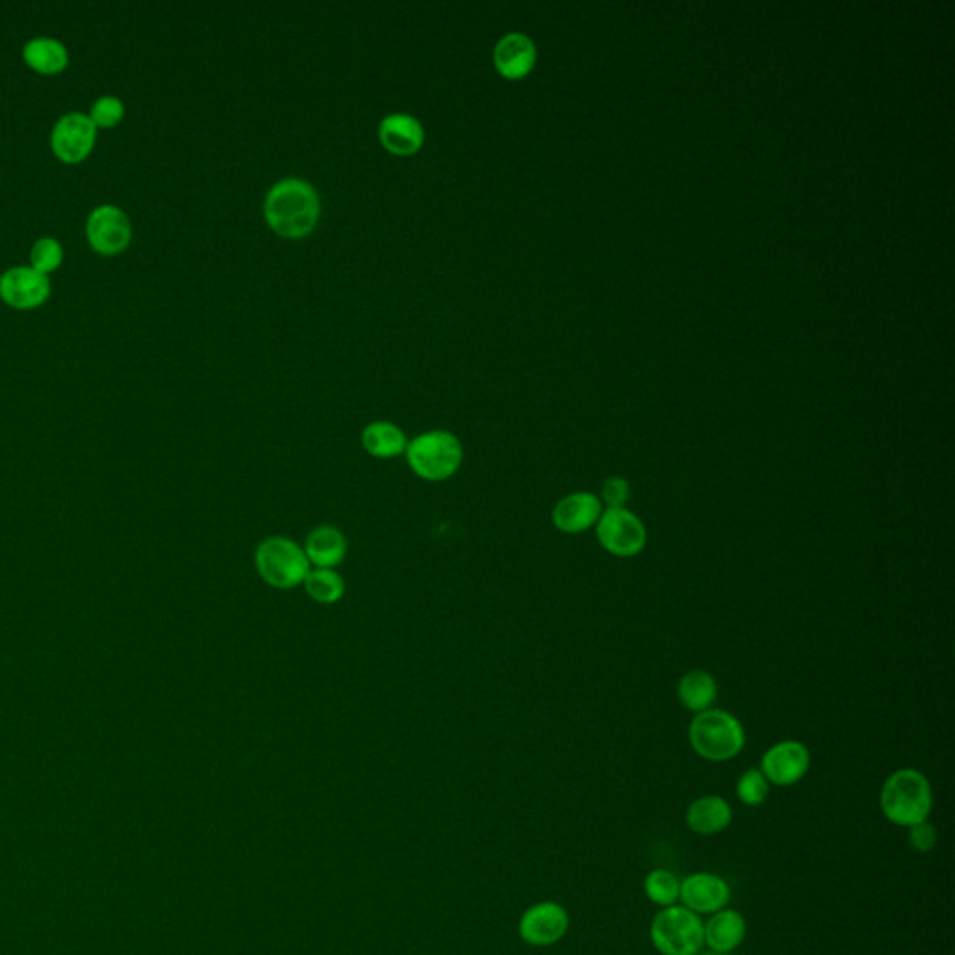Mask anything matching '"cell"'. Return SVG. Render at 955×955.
I'll use <instances>...</instances> for the list:
<instances>
[{
    "label": "cell",
    "instance_id": "1",
    "mask_svg": "<svg viewBox=\"0 0 955 955\" xmlns=\"http://www.w3.org/2000/svg\"><path fill=\"white\" fill-rule=\"evenodd\" d=\"M263 214L282 238H305L316 228L322 204L311 183L301 177H284L269 189Z\"/></svg>",
    "mask_w": 955,
    "mask_h": 955
},
{
    "label": "cell",
    "instance_id": "2",
    "mask_svg": "<svg viewBox=\"0 0 955 955\" xmlns=\"http://www.w3.org/2000/svg\"><path fill=\"white\" fill-rule=\"evenodd\" d=\"M885 817L898 827H913L925 822L933 809L930 780L916 769H900L885 780L881 790Z\"/></svg>",
    "mask_w": 955,
    "mask_h": 955
},
{
    "label": "cell",
    "instance_id": "3",
    "mask_svg": "<svg viewBox=\"0 0 955 955\" xmlns=\"http://www.w3.org/2000/svg\"><path fill=\"white\" fill-rule=\"evenodd\" d=\"M463 456L462 441L446 430L416 435L405 451L409 469L426 481L451 480L462 469Z\"/></svg>",
    "mask_w": 955,
    "mask_h": 955
},
{
    "label": "cell",
    "instance_id": "4",
    "mask_svg": "<svg viewBox=\"0 0 955 955\" xmlns=\"http://www.w3.org/2000/svg\"><path fill=\"white\" fill-rule=\"evenodd\" d=\"M256 572L265 585L276 590L303 586L312 566L305 549L286 535H269L254 553Z\"/></svg>",
    "mask_w": 955,
    "mask_h": 955
},
{
    "label": "cell",
    "instance_id": "5",
    "mask_svg": "<svg viewBox=\"0 0 955 955\" xmlns=\"http://www.w3.org/2000/svg\"><path fill=\"white\" fill-rule=\"evenodd\" d=\"M688 739L694 752L704 760L728 761L736 758L745 747V730L730 713L706 709L693 718Z\"/></svg>",
    "mask_w": 955,
    "mask_h": 955
},
{
    "label": "cell",
    "instance_id": "6",
    "mask_svg": "<svg viewBox=\"0 0 955 955\" xmlns=\"http://www.w3.org/2000/svg\"><path fill=\"white\" fill-rule=\"evenodd\" d=\"M651 944L663 955H698L704 946V922L687 907H664L650 925Z\"/></svg>",
    "mask_w": 955,
    "mask_h": 955
},
{
    "label": "cell",
    "instance_id": "7",
    "mask_svg": "<svg viewBox=\"0 0 955 955\" xmlns=\"http://www.w3.org/2000/svg\"><path fill=\"white\" fill-rule=\"evenodd\" d=\"M596 527L597 540L603 549L615 556H634L648 542L644 524L627 508L603 511Z\"/></svg>",
    "mask_w": 955,
    "mask_h": 955
},
{
    "label": "cell",
    "instance_id": "8",
    "mask_svg": "<svg viewBox=\"0 0 955 955\" xmlns=\"http://www.w3.org/2000/svg\"><path fill=\"white\" fill-rule=\"evenodd\" d=\"M133 236L128 214L118 206H98L86 220V238L101 254H118Z\"/></svg>",
    "mask_w": 955,
    "mask_h": 955
},
{
    "label": "cell",
    "instance_id": "9",
    "mask_svg": "<svg viewBox=\"0 0 955 955\" xmlns=\"http://www.w3.org/2000/svg\"><path fill=\"white\" fill-rule=\"evenodd\" d=\"M98 137V126L85 112L61 116L51 133V146L66 163H79L91 152Z\"/></svg>",
    "mask_w": 955,
    "mask_h": 955
},
{
    "label": "cell",
    "instance_id": "10",
    "mask_svg": "<svg viewBox=\"0 0 955 955\" xmlns=\"http://www.w3.org/2000/svg\"><path fill=\"white\" fill-rule=\"evenodd\" d=\"M569 930V914L556 901L529 907L519 922V935L532 946H553Z\"/></svg>",
    "mask_w": 955,
    "mask_h": 955
},
{
    "label": "cell",
    "instance_id": "11",
    "mask_svg": "<svg viewBox=\"0 0 955 955\" xmlns=\"http://www.w3.org/2000/svg\"><path fill=\"white\" fill-rule=\"evenodd\" d=\"M51 295L50 276L37 269L18 265L0 274V297L15 308H34Z\"/></svg>",
    "mask_w": 955,
    "mask_h": 955
},
{
    "label": "cell",
    "instance_id": "12",
    "mask_svg": "<svg viewBox=\"0 0 955 955\" xmlns=\"http://www.w3.org/2000/svg\"><path fill=\"white\" fill-rule=\"evenodd\" d=\"M810 769V752L803 742L782 741L761 758V773L771 784L793 785L803 780Z\"/></svg>",
    "mask_w": 955,
    "mask_h": 955
},
{
    "label": "cell",
    "instance_id": "13",
    "mask_svg": "<svg viewBox=\"0 0 955 955\" xmlns=\"http://www.w3.org/2000/svg\"><path fill=\"white\" fill-rule=\"evenodd\" d=\"M730 885L720 876L698 871L685 877L680 887V901L696 914H715L730 901Z\"/></svg>",
    "mask_w": 955,
    "mask_h": 955
},
{
    "label": "cell",
    "instance_id": "14",
    "mask_svg": "<svg viewBox=\"0 0 955 955\" xmlns=\"http://www.w3.org/2000/svg\"><path fill=\"white\" fill-rule=\"evenodd\" d=\"M603 504L596 495L577 491L558 500L553 508V523L564 534H580L596 527Z\"/></svg>",
    "mask_w": 955,
    "mask_h": 955
},
{
    "label": "cell",
    "instance_id": "15",
    "mask_svg": "<svg viewBox=\"0 0 955 955\" xmlns=\"http://www.w3.org/2000/svg\"><path fill=\"white\" fill-rule=\"evenodd\" d=\"M493 62L506 79H521L534 66V42L523 32H508L495 45Z\"/></svg>",
    "mask_w": 955,
    "mask_h": 955
},
{
    "label": "cell",
    "instance_id": "16",
    "mask_svg": "<svg viewBox=\"0 0 955 955\" xmlns=\"http://www.w3.org/2000/svg\"><path fill=\"white\" fill-rule=\"evenodd\" d=\"M424 128L414 116L405 112H392L384 116L379 123V141L390 153L411 155L421 150L424 144Z\"/></svg>",
    "mask_w": 955,
    "mask_h": 955
},
{
    "label": "cell",
    "instance_id": "17",
    "mask_svg": "<svg viewBox=\"0 0 955 955\" xmlns=\"http://www.w3.org/2000/svg\"><path fill=\"white\" fill-rule=\"evenodd\" d=\"M306 558L311 562L312 567L319 569H335L340 566L341 562L346 561L349 543L340 529L330 527V524H322L316 529L311 530V534L306 535L305 545Z\"/></svg>",
    "mask_w": 955,
    "mask_h": 955
},
{
    "label": "cell",
    "instance_id": "18",
    "mask_svg": "<svg viewBox=\"0 0 955 955\" xmlns=\"http://www.w3.org/2000/svg\"><path fill=\"white\" fill-rule=\"evenodd\" d=\"M747 937V920L736 909H723L704 924V943L709 949L731 954Z\"/></svg>",
    "mask_w": 955,
    "mask_h": 955
},
{
    "label": "cell",
    "instance_id": "19",
    "mask_svg": "<svg viewBox=\"0 0 955 955\" xmlns=\"http://www.w3.org/2000/svg\"><path fill=\"white\" fill-rule=\"evenodd\" d=\"M734 812L726 799L718 795H706L696 799L687 809L685 823L693 833L701 836H713L730 827Z\"/></svg>",
    "mask_w": 955,
    "mask_h": 955
},
{
    "label": "cell",
    "instance_id": "20",
    "mask_svg": "<svg viewBox=\"0 0 955 955\" xmlns=\"http://www.w3.org/2000/svg\"><path fill=\"white\" fill-rule=\"evenodd\" d=\"M360 445L376 459H394L398 456H405L409 441L402 427L395 426L392 422L378 421L371 422L362 430Z\"/></svg>",
    "mask_w": 955,
    "mask_h": 955
},
{
    "label": "cell",
    "instance_id": "21",
    "mask_svg": "<svg viewBox=\"0 0 955 955\" xmlns=\"http://www.w3.org/2000/svg\"><path fill=\"white\" fill-rule=\"evenodd\" d=\"M23 56L29 66L34 67L40 74H58L67 66L69 53L66 45L56 37H32L23 47Z\"/></svg>",
    "mask_w": 955,
    "mask_h": 955
},
{
    "label": "cell",
    "instance_id": "22",
    "mask_svg": "<svg viewBox=\"0 0 955 955\" xmlns=\"http://www.w3.org/2000/svg\"><path fill=\"white\" fill-rule=\"evenodd\" d=\"M677 694L683 707H687L688 712H706L712 709L713 702L717 701V683L713 675L704 670H693L683 675Z\"/></svg>",
    "mask_w": 955,
    "mask_h": 955
},
{
    "label": "cell",
    "instance_id": "23",
    "mask_svg": "<svg viewBox=\"0 0 955 955\" xmlns=\"http://www.w3.org/2000/svg\"><path fill=\"white\" fill-rule=\"evenodd\" d=\"M303 586H305L306 596L319 605H336L346 596V580L336 569L312 567Z\"/></svg>",
    "mask_w": 955,
    "mask_h": 955
},
{
    "label": "cell",
    "instance_id": "24",
    "mask_svg": "<svg viewBox=\"0 0 955 955\" xmlns=\"http://www.w3.org/2000/svg\"><path fill=\"white\" fill-rule=\"evenodd\" d=\"M680 887L682 881L670 870H651L644 879V892L651 903L659 907L675 905L680 901Z\"/></svg>",
    "mask_w": 955,
    "mask_h": 955
},
{
    "label": "cell",
    "instance_id": "25",
    "mask_svg": "<svg viewBox=\"0 0 955 955\" xmlns=\"http://www.w3.org/2000/svg\"><path fill=\"white\" fill-rule=\"evenodd\" d=\"M736 793L745 806H760L769 795V782L760 769H749L737 780Z\"/></svg>",
    "mask_w": 955,
    "mask_h": 955
},
{
    "label": "cell",
    "instance_id": "26",
    "mask_svg": "<svg viewBox=\"0 0 955 955\" xmlns=\"http://www.w3.org/2000/svg\"><path fill=\"white\" fill-rule=\"evenodd\" d=\"M62 258H64V249L55 238L37 239L32 247V268L37 269L40 273L47 274L55 271L61 265Z\"/></svg>",
    "mask_w": 955,
    "mask_h": 955
},
{
    "label": "cell",
    "instance_id": "27",
    "mask_svg": "<svg viewBox=\"0 0 955 955\" xmlns=\"http://www.w3.org/2000/svg\"><path fill=\"white\" fill-rule=\"evenodd\" d=\"M123 112L126 107L122 99L116 96H101L91 107L90 118L98 128H112L122 120Z\"/></svg>",
    "mask_w": 955,
    "mask_h": 955
},
{
    "label": "cell",
    "instance_id": "28",
    "mask_svg": "<svg viewBox=\"0 0 955 955\" xmlns=\"http://www.w3.org/2000/svg\"><path fill=\"white\" fill-rule=\"evenodd\" d=\"M629 497H631V489H629V484L621 476H610L603 484L601 504L607 506V510L626 508Z\"/></svg>",
    "mask_w": 955,
    "mask_h": 955
},
{
    "label": "cell",
    "instance_id": "29",
    "mask_svg": "<svg viewBox=\"0 0 955 955\" xmlns=\"http://www.w3.org/2000/svg\"><path fill=\"white\" fill-rule=\"evenodd\" d=\"M909 846L916 853H930L937 846V828L927 820L909 827Z\"/></svg>",
    "mask_w": 955,
    "mask_h": 955
},
{
    "label": "cell",
    "instance_id": "30",
    "mask_svg": "<svg viewBox=\"0 0 955 955\" xmlns=\"http://www.w3.org/2000/svg\"><path fill=\"white\" fill-rule=\"evenodd\" d=\"M698 955H731L725 954V952H715V949H709V952H701Z\"/></svg>",
    "mask_w": 955,
    "mask_h": 955
}]
</instances>
